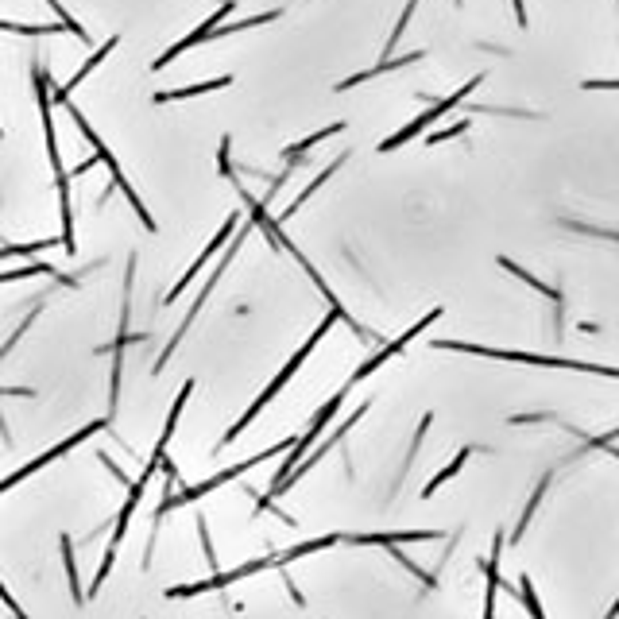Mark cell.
<instances>
[{
    "label": "cell",
    "instance_id": "cell-1",
    "mask_svg": "<svg viewBox=\"0 0 619 619\" xmlns=\"http://www.w3.org/2000/svg\"><path fill=\"white\" fill-rule=\"evenodd\" d=\"M341 542V534H322V538H310V542H298L291 550H283V554H271V558H256L248 561V565H236L229 573H213L206 581H194V585H175V589H167V600H190V596H202V592H217V589H229L236 581H244V577H252V573H264V569H287L295 558H306V554H318V550H329V546H337Z\"/></svg>",
    "mask_w": 619,
    "mask_h": 619
},
{
    "label": "cell",
    "instance_id": "cell-2",
    "mask_svg": "<svg viewBox=\"0 0 619 619\" xmlns=\"http://www.w3.org/2000/svg\"><path fill=\"white\" fill-rule=\"evenodd\" d=\"M430 349H445V353L488 356V360H507V364L558 368V372H596V376H604V380H616V376H619L612 364H585V360H565V356H542V353H511V349H488V345H472V341H430Z\"/></svg>",
    "mask_w": 619,
    "mask_h": 619
},
{
    "label": "cell",
    "instance_id": "cell-3",
    "mask_svg": "<svg viewBox=\"0 0 619 619\" xmlns=\"http://www.w3.org/2000/svg\"><path fill=\"white\" fill-rule=\"evenodd\" d=\"M333 322H341V318H337V314H333V310H329V318H322V322H318V329H314V333H310V341H302V349H298L295 356H291V360H287V368H283V372H279V376H275V380H271V384L264 387V391H260V399H256V403H252V407H248V411L240 414V422H236V426H229V434H225V438H221V442H217V449H225V445H233L236 438H240V434H244V430H248V422H252V418H256V414L264 411L267 403H271V399H275V395H279V391H283V387L291 384V380H295V372L298 368H302V364H306V360H310V353H314V349H318V341H322L325 333H329V329H333Z\"/></svg>",
    "mask_w": 619,
    "mask_h": 619
},
{
    "label": "cell",
    "instance_id": "cell-4",
    "mask_svg": "<svg viewBox=\"0 0 619 619\" xmlns=\"http://www.w3.org/2000/svg\"><path fill=\"white\" fill-rule=\"evenodd\" d=\"M62 109H66V113H70V120H74V124H78V128H82V136H86L89 144H93V151H97V163H105V167H109V171H113V186H117L120 194H124V198H128V206L136 209V217H140V225H144V229H148V233H155V217H151V213H148V206H144V202H140V198H136V190H132V182H128V178H124V171H120L117 155H113V151L105 148V140H101V136H97V132H93V124H89V120L82 117V113H78V109H74V105H62Z\"/></svg>",
    "mask_w": 619,
    "mask_h": 619
},
{
    "label": "cell",
    "instance_id": "cell-5",
    "mask_svg": "<svg viewBox=\"0 0 619 619\" xmlns=\"http://www.w3.org/2000/svg\"><path fill=\"white\" fill-rule=\"evenodd\" d=\"M252 229H256V225H252V221H248V225H244V229H236V240H233V244H229V248H225V256H221V264L213 267V275H209V283H206V287H202V291H198V298H194V306H190V310H186V322L178 325V333H175V337H171V341H167V349H163V356H159V360H155V372H163V368H167V360H171V356L178 353V345H182V341H186V329H190V325L198 322V314H202V306H206V302H209V295H213V291H217V279H221V275H225V267L233 264L236 248H240V244H244V240H248V233H252Z\"/></svg>",
    "mask_w": 619,
    "mask_h": 619
},
{
    "label": "cell",
    "instance_id": "cell-6",
    "mask_svg": "<svg viewBox=\"0 0 619 619\" xmlns=\"http://www.w3.org/2000/svg\"><path fill=\"white\" fill-rule=\"evenodd\" d=\"M480 82H484V78L476 74V78H469V82L457 89V93H449V97H442V101H434V105H430V109H426L422 117H414L411 124H407V128H399L395 136H387L384 144H380V155H387V151H399L403 144H411L414 136H422V132H426V128H430L434 120H442L445 113H449V109H457V105H461V101L469 97L472 89H480Z\"/></svg>",
    "mask_w": 619,
    "mask_h": 619
},
{
    "label": "cell",
    "instance_id": "cell-7",
    "mask_svg": "<svg viewBox=\"0 0 619 619\" xmlns=\"http://www.w3.org/2000/svg\"><path fill=\"white\" fill-rule=\"evenodd\" d=\"M101 430H109V418H93V422H89V426H82V430H78V434H70V438H66V442L51 445V449H47V453H39V457H35V461H28V465H24V469H16V472H12V476H4V480H0V496H4V492H8V488H16V484H24V480H28V476H35V472H43V469H47V465H51V461H59L62 453H70V449H74V445H82V442H86V438H93V434H101Z\"/></svg>",
    "mask_w": 619,
    "mask_h": 619
},
{
    "label": "cell",
    "instance_id": "cell-8",
    "mask_svg": "<svg viewBox=\"0 0 619 619\" xmlns=\"http://www.w3.org/2000/svg\"><path fill=\"white\" fill-rule=\"evenodd\" d=\"M445 310L442 306H434V310H426V318H422V322H414L411 329H407V333H403V337H399V341H387L384 349H380V353L376 356H368V360H364V364H360V368H356L353 376H349V384H360V380H368V376H372V372H376V368H384L387 360H395V356L403 353V349H407V345H411L414 337H418V333H422V329H426V325H434L438 322V318H442Z\"/></svg>",
    "mask_w": 619,
    "mask_h": 619
},
{
    "label": "cell",
    "instance_id": "cell-9",
    "mask_svg": "<svg viewBox=\"0 0 619 619\" xmlns=\"http://www.w3.org/2000/svg\"><path fill=\"white\" fill-rule=\"evenodd\" d=\"M364 414H368V403H360V407H356L353 414H349V418H345V422H341V426H337V430H333V438H329V442H322L318 445V449H314V453H306V457H302V461H298L295 469H291V476H287V480H283V484H279V492H275V496H283V492H287V488H295L298 480H302V476H306V472L314 469V465H318V461H322L325 453H329V449H333V445H341L345 442V434H349V430H353L356 422H360V418H364Z\"/></svg>",
    "mask_w": 619,
    "mask_h": 619
},
{
    "label": "cell",
    "instance_id": "cell-10",
    "mask_svg": "<svg viewBox=\"0 0 619 619\" xmlns=\"http://www.w3.org/2000/svg\"><path fill=\"white\" fill-rule=\"evenodd\" d=\"M236 225H240V213H233V217H229V221H225V225H221V229H217V236H213V240H209V244H206V252H202V256H198V260H194V264L186 267V275H182V279H178L175 287H171V291H167V298H163V302H175V298L182 295V291H186V287H190V283H194V279H198V271H202V267H206L209 260H213V256H217V252H221V248H225V240H229V236L236 233Z\"/></svg>",
    "mask_w": 619,
    "mask_h": 619
},
{
    "label": "cell",
    "instance_id": "cell-11",
    "mask_svg": "<svg viewBox=\"0 0 619 619\" xmlns=\"http://www.w3.org/2000/svg\"><path fill=\"white\" fill-rule=\"evenodd\" d=\"M442 531H372V534H341V542L349 546H403V542H438Z\"/></svg>",
    "mask_w": 619,
    "mask_h": 619
},
{
    "label": "cell",
    "instance_id": "cell-12",
    "mask_svg": "<svg viewBox=\"0 0 619 619\" xmlns=\"http://www.w3.org/2000/svg\"><path fill=\"white\" fill-rule=\"evenodd\" d=\"M117 35H113V39H105V43H101V47H97V51H93V59L86 62V66H82V70H78V74H74V78H70V82H66V86H59L55 89V93H51V105H70V93H74V89L82 86V82H86L89 74H93V70H97V66H101V62L109 59V55H113V51H117Z\"/></svg>",
    "mask_w": 619,
    "mask_h": 619
},
{
    "label": "cell",
    "instance_id": "cell-13",
    "mask_svg": "<svg viewBox=\"0 0 619 619\" xmlns=\"http://www.w3.org/2000/svg\"><path fill=\"white\" fill-rule=\"evenodd\" d=\"M345 159H349V155H337V159H333V163H329V167H325L322 175L314 178V182H310V186H306V190H302V194H298L295 202H291V206L283 209V213H279V217H271V221H275V225H279V229H283V225H287V221H291V217H295L298 209L306 206V202H310V198H314V194H318V190H322L325 182H329V178L337 175V171H341V167H345Z\"/></svg>",
    "mask_w": 619,
    "mask_h": 619
},
{
    "label": "cell",
    "instance_id": "cell-14",
    "mask_svg": "<svg viewBox=\"0 0 619 619\" xmlns=\"http://www.w3.org/2000/svg\"><path fill=\"white\" fill-rule=\"evenodd\" d=\"M233 78L221 74V78H209V82H198V86H182V89H159L151 93V105H167V101H182V97H202V93H217V89H229Z\"/></svg>",
    "mask_w": 619,
    "mask_h": 619
},
{
    "label": "cell",
    "instance_id": "cell-15",
    "mask_svg": "<svg viewBox=\"0 0 619 619\" xmlns=\"http://www.w3.org/2000/svg\"><path fill=\"white\" fill-rule=\"evenodd\" d=\"M422 59H426V51H411V55H403V59H384L380 66H372V70H360V74H353V78L337 82V93H341V89L364 86L368 78H380V74H387V70H399V66H411V62H422Z\"/></svg>",
    "mask_w": 619,
    "mask_h": 619
},
{
    "label": "cell",
    "instance_id": "cell-16",
    "mask_svg": "<svg viewBox=\"0 0 619 619\" xmlns=\"http://www.w3.org/2000/svg\"><path fill=\"white\" fill-rule=\"evenodd\" d=\"M500 550H503V531L492 538V561H488V596H484V619H496V592H500Z\"/></svg>",
    "mask_w": 619,
    "mask_h": 619
},
{
    "label": "cell",
    "instance_id": "cell-17",
    "mask_svg": "<svg viewBox=\"0 0 619 619\" xmlns=\"http://www.w3.org/2000/svg\"><path fill=\"white\" fill-rule=\"evenodd\" d=\"M337 132H345V120H337V124H325L322 132H310L306 140H298V144H291V148L283 151V159H287V167H298V159L306 155L310 148H318L322 140H329V136H337Z\"/></svg>",
    "mask_w": 619,
    "mask_h": 619
},
{
    "label": "cell",
    "instance_id": "cell-18",
    "mask_svg": "<svg viewBox=\"0 0 619 619\" xmlns=\"http://www.w3.org/2000/svg\"><path fill=\"white\" fill-rule=\"evenodd\" d=\"M59 550H62V565H66V581H70V596H74V604L82 608V604H86V589H82V581H78V561H74V538H70V534H62L59 538Z\"/></svg>",
    "mask_w": 619,
    "mask_h": 619
},
{
    "label": "cell",
    "instance_id": "cell-19",
    "mask_svg": "<svg viewBox=\"0 0 619 619\" xmlns=\"http://www.w3.org/2000/svg\"><path fill=\"white\" fill-rule=\"evenodd\" d=\"M500 267H503V271H511L515 279H523L527 287H534V291H538V295H542V298H550V302L558 306V314H561V302H565V298H561V291H558V287H550V283H542V279H534V275H531V271H527V267H519V264H515V260H507V256H503V260H500Z\"/></svg>",
    "mask_w": 619,
    "mask_h": 619
},
{
    "label": "cell",
    "instance_id": "cell-20",
    "mask_svg": "<svg viewBox=\"0 0 619 619\" xmlns=\"http://www.w3.org/2000/svg\"><path fill=\"white\" fill-rule=\"evenodd\" d=\"M469 457H472V449H469V445H465V449H457V457H453V461H449V465H445V469L438 472L434 480H426V488H422V500H430V496H434V492L442 488L445 480H453L457 472H461V469H465V465H469Z\"/></svg>",
    "mask_w": 619,
    "mask_h": 619
},
{
    "label": "cell",
    "instance_id": "cell-21",
    "mask_svg": "<svg viewBox=\"0 0 619 619\" xmlns=\"http://www.w3.org/2000/svg\"><path fill=\"white\" fill-rule=\"evenodd\" d=\"M550 480H554V472H546L542 480H538V488H534V496L527 500V507H523V515H519V527H515V534H511V542H519L523 538V531L531 527L534 511H538V503H542V496H546V488H550Z\"/></svg>",
    "mask_w": 619,
    "mask_h": 619
},
{
    "label": "cell",
    "instance_id": "cell-22",
    "mask_svg": "<svg viewBox=\"0 0 619 619\" xmlns=\"http://www.w3.org/2000/svg\"><path fill=\"white\" fill-rule=\"evenodd\" d=\"M0 31H12V35H59L62 24H16V20H0Z\"/></svg>",
    "mask_w": 619,
    "mask_h": 619
},
{
    "label": "cell",
    "instance_id": "cell-23",
    "mask_svg": "<svg viewBox=\"0 0 619 619\" xmlns=\"http://www.w3.org/2000/svg\"><path fill=\"white\" fill-rule=\"evenodd\" d=\"M414 8H418V0H407V4H403V16H399V24H395V31H391V35H387L384 59H391V51L399 47V39H403V31H407V24H411Z\"/></svg>",
    "mask_w": 619,
    "mask_h": 619
},
{
    "label": "cell",
    "instance_id": "cell-24",
    "mask_svg": "<svg viewBox=\"0 0 619 619\" xmlns=\"http://www.w3.org/2000/svg\"><path fill=\"white\" fill-rule=\"evenodd\" d=\"M519 600H523V604H527V608H531V616L534 619H546V612H542V604H538V592H534V581L531 577H527V573H523V577H519Z\"/></svg>",
    "mask_w": 619,
    "mask_h": 619
},
{
    "label": "cell",
    "instance_id": "cell-25",
    "mask_svg": "<svg viewBox=\"0 0 619 619\" xmlns=\"http://www.w3.org/2000/svg\"><path fill=\"white\" fill-rule=\"evenodd\" d=\"M43 4H51V8H55L59 24H62V28H66V31H70L74 39H82V43H89V35H86V31H82V24H78V20H74V16H70V12L62 8V0H43Z\"/></svg>",
    "mask_w": 619,
    "mask_h": 619
},
{
    "label": "cell",
    "instance_id": "cell-26",
    "mask_svg": "<svg viewBox=\"0 0 619 619\" xmlns=\"http://www.w3.org/2000/svg\"><path fill=\"white\" fill-rule=\"evenodd\" d=\"M430 422H434V414H422V422H418V430H414V438H411V449H407V457H403V476L411 472V461L418 457V445H422V434L430 430Z\"/></svg>",
    "mask_w": 619,
    "mask_h": 619
},
{
    "label": "cell",
    "instance_id": "cell-27",
    "mask_svg": "<svg viewBox=\"0 0 619 619\" xmlns=\"http://www.w3.org/2000/svg\"><path fill=\"white\" fill-rule=\"evenodd\" d=\"M39 310H43V302H39V306H35V310H31L28 318H24V322L16 325V333H12V337H8V341H4V345H0V360H4V356L12 353V349H16V341H20V337H24V333H28L31 329V322H35V318H39Z\"/></svg>",
    "mask_w": 619,
    "mask_h": 619
},
{
    "label": "cell",
    "instance_id": "cell-28",
    "mask_svg": "<svg viewBox=\"0 0 619 619\" xmlns=\"http://www.w3.org/2000/svg\"><path fill=\"white\" fill-rule=\"evenodd\" d=\"M461 132H469V120H453V124L442 128V132H430V136H426V144L434 148V144H445V140H453V136H461Z\"/></svg>",
    "mask_w": 619,
    "mask_h": 619
},
{
    "label": "cell",
    "instance_id": "cell-29",
    "mask_svg": "<svg viewBox=\"0 0 619 619\" xmlns=\"http://www.w3.org/2000/svg\"><path fill=\"white\" fill-rule=\"evenodd\" d=\"M229 148H233V140L225 136V140H221V151H217V171H221V175L233 182V163H229Z\"/></svg>",
    "mask_w": 619,
    "mask_h": 619
},
{
    "label": "cell",
    "instance_id": "cell-30",
    "mask_svg": "<svg viewBox=\"0 0 619 619\" xmlns=\"http://www.w3.org/2000/svg\"><path fill=\"white\" fill-rule=\"evenodd\" d=\"M0 600L8 604V612H12V619H28V616H24V608H20L16 600H12V592H8V585H4V581H0Z\"/></svg>",
    "mask_w": 619,
    "mask_h": 619
},
{
    "label": "cell",
    "instance_id": "cell-31",
    "mask_svg": "<svg viewBox=\"0 0 619 619\" xmlns=\"http://www.w3.org/2000/svg\"><path fill=\"white\" fill-rule=\"evenodd\" d=\"M0 395H16V399H28L31 387H0ZM0 434L8 438V426H4V418H0Z\"/></svg>",
    "mask_w": 619,
    "mask_h": 619
},
{
    "label": "cell",
    "instance_id": "cell-32",
    "mask_svg": "<svg viewBox=\"0 0 619 619\" xmlns=\"http://www.w3.org/2000/svg\"><path fill=\"white\" fill-rule=\"evenodd\" d=\"M511 8H515V24L527 28V0H511Z\"/></svg>",
    "mask_w": 619,
    "mask_h": 619
},
{
    "label": "cell",
    "instance_id": "cell-33",
    "mask_svg": "<svg viewBox=\"0 0 619 619\" xmlns=\"http://www.w3.org/2000/svg\"><path fill=\"white\" fill-rule=\"evenodd\" d=\"M585 89H616V82L612 78H604V82H581Z\"/></svg>",
    "mask_w": 619,
    "mask_h": 619
},
{
    "label": "cell",
    "instance_id": "cell-34",
    "mask_svg": "<svg viewBox=\"0 0 619 619\" xmlns=\"http://www.w3.org/2000/svg\"><path fill=\"white\" fill-rule=\"evenodd\" d=\"M619 616V604H612V608H608V616H604V619H616Z\"/></svg>",
    "mask_w": 619,
    "mask_h": 619
},
{
    "label": "cell",
    "instance_id": "cell-35",
    "mask_svg": "<svg viewBox=\"0 0 619 619\" xmlns=\"http://www.w3.org/2000/svg\"><path fill=\"white\" fill-rule=\"evenodd\" d=\"M453 4H457V8H461V4H465V0H453Z\"/></svg>",
    "mask_w": 619,
    "mask_h": 619
},
{
    "label": "cell",
    "instance_id": "cell-36",
    "mask_svg": "<svg viewBox=\"0 0 619 619\" xmlns=\"http://www.w3.org/2000/svg\"><path fill=\"white\" fill-rule=\"evenodd\" d=\"M0 136H4V128H0Z\"/></svg>",
    "mask_w": 619,
    "mask_h": 619
}]
</instances>
